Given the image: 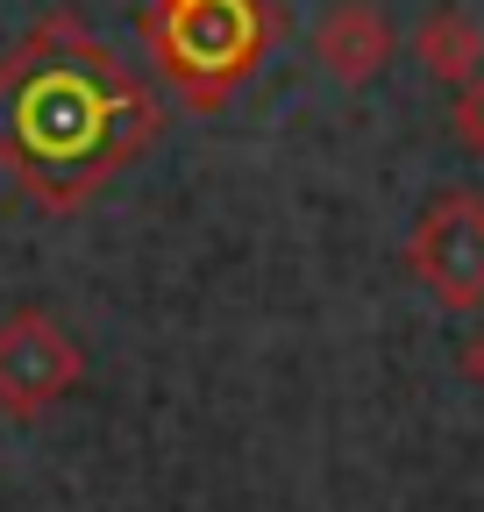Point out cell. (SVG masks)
<instances>
[{
  "label": "cell",
  "instance_id": "cell-3",
  "mask_svg": "<svg viewBox=\"0 0 484 512\" xmlns=\"http://www.w3.org/2000/svg\"><path fill=\"white\" fill-rule=\"evenodd\" d=\"M50 107V121H36L29 136H36V150H86L100 128H107V107L86 93V79H72V72H50V86H36L29 100H22V114H43Z\"/></svg>",
  "mask_w": 484,
  "mask_h": 512
},
{
  "label": "cell",
  "instance_id": "cell-7",
  "mask_svg": "<svg viewBox=\"0 0 484 512\" xmlns=\"http://www.w3.org/2000/svg\"><path fill=\"white\" fill-rule=\"evenodd\" d=\"M463 370H470V384H484V328L470 335V349H463Z\"/></svg>",
  "mask_w": 484,
  "mask_h": 512
},
{
  "label": "cell",
  "instance_id": "cell-6",
  "mask_svg": "<svg viewBox=\"0 0 484 512\" xmlns=\"http://www.w3.org/2000/svg\"><path fill=\"white\" fill-rule=\"evenodd\" d=\"M456 128L484 150V86H463V100H456Z\"/></svg>",
  "mask_w": 484,
  "mask_h": 512
},
{
  "label": "cell",
  "instance_id": "cell-5",
  "mask_svg": "<svg viewBox=\"0 0 484 512\" xmlns=\"http://www.w3.org/2000/svg\"><path fill=\"white\" fill-rule=\"evenodd\" d=\"M420 57H428V72L470 86L477 79V57H484V36H477V22L463 8H442V15H428V29H420Z\"/></svg>",
  "mask_w": 484,
  "mask_h": 512
},
{
  "label": "cell",
  "instance_id": "cell-1",
  "mask_svg": "<svg viewBox=\"0 0 484 512\" xmlns=\"http://www.w3.org/2000/svg\"><path fill=\"white\" fill-rule=\"evenodd\" d=\"M413 271L428 278L442 306L484 299V200L477 192H442L413 228Z\"/></svg>",
  "mask_w": 484,
  "mask_h": 512
},
{
  "label": "cell",
  "instance_id": "cell-4",
  "mask_svg": "<svg viewBox=\"0 0 484 512\" xmlns=\"http://www.w3.org/2000/svg\"><path fill=\"white\" fill-rule=\"evenodd\" d=\"M321 57L335 79H371L378 64L392 57V29L371 0H342V8L321 22Z\"/></svg>",
  "mask_w": 484,
  "mask_h": 512
},
{
  "label": "cell",
  "instance_id": "cell-2",
  "mask_svg": "<svg viewBox=\"0 0 484 512\" xmlns=\"http://www.w3.org/2000/svg\"><path fill=\"white\" fill-rule=\"evenodd\" d=\"M65 377H72V349H65V335H57V328L22 320V328L0 335V392H8L15 406L50 399Z\"/></svg>",
  "mask_w": 484,
  "mask_h": 512
}]
</instances>
